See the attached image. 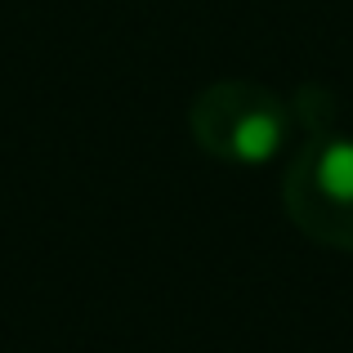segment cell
<instances>
[{"mask_svg": "<svg viewBox=\"0 0 353 353\" xmlns=\"http://www.w3.org/2000/svg\"><path fill=\"white\" fill-rule=\"evenodd\" d=\"M291 103L259 81H215L188 103V134L210 161L255 170L291 143Z\"/></svg>", "mask_w": 353, "mask_h": 353, "instance_id": "obj_1", "label": "cell"}, {"mask_svg": "<svg viewBox=\"0 0 353 353\" xmlns=\"http://www.w3.org/2000/svg\"><path fill=\"white\" fill-rule=\"evenodd\" d=\"M282 210L309 241L353 250V134H304L282 174Z\"/></svg>", "mask_w": 353, "mask_h": 353, "instance_id": "obj_2", "label": "cell"}, {"mask_svg": "<svg viewBox=\"0 0 353 353\" xmlns=\"http://www.w3.org/2000/svg\"><path fill=\"white\" fill-rule=\"evenodd\" d=\"M291 117L304 125V134H327V130H336V99L327 85H300Z\"/></svg>", "mask_w": 353, "mask_h": 353, "instance_id": "obj_3", "label": "cell"}]
</instances>
